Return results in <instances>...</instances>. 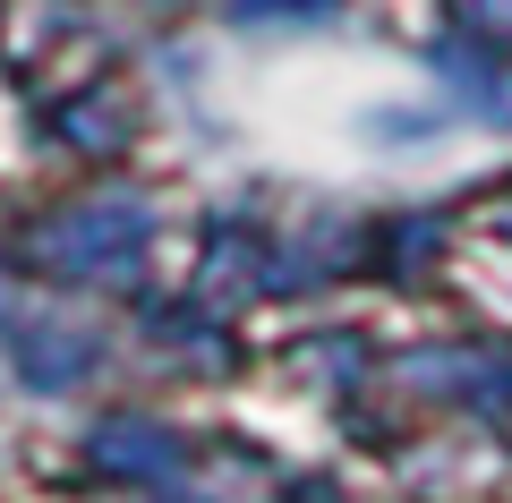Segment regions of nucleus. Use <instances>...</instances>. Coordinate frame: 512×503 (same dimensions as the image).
<instances>
[{
    "mask_svg": "<svg viewBox=\"0 0 512 503\" xmlns=\"http://www.w3.org/2000/svg\"><path fill=\"white\" fill-rule=\"evenodd\" d=\"M137 239H146V214H137L128 197H111V205H86V214H69V222L52 231V265L103 273V265H120Z\"/></svg>",
    "mask_w": 512,
    "mask_h": 503,
    "instance_id": "1",
    "label": "nucleus"
},
{
    "mask_svg": "<svg viewBox=\"0 0 512 503\" xmlns=\"http://www.w3.org/2000/svg\"><path fill=\"white\" fill-rule=\"evenodd\" d=\"M461 18H478V26H512V0H453Z\"/></svg>",
    "mask_w": 512,
    "mask_h": 503,
    "instance_id": "2",
    "label": "nucleus"
}]
</instances>
